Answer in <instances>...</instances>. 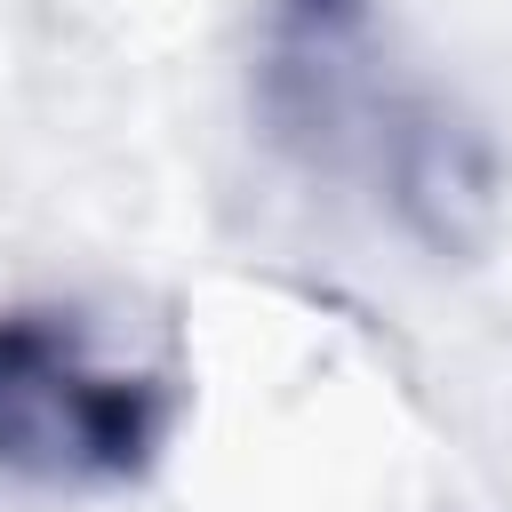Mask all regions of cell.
Here are the masks:
<instances>
[{
	"mask_svg": "<svg viewBox=\"0 0 512 512\" xmlns=\"http://www.w3.org/2000/svg\"><path fill=\"white\" fill-rule=\"evenodd\" d=\"M184 424V376L136 360L80 304H0V480L104 496L160 472Z\"/></svg>",
	"mask_w": 512,
	"mask_h": 512,
	"instance_id": "1",
	"label": "cell"
},
{
	"mask_svg": "<svg viewBox=\"0 0 512 512\" xmlns=\"http://www.w3.org/2000/svg\"><path fill=\"white\" fill-rule=\"evenodd\" d=\"M384 96L392 88L376 72V0H264L248 104L288 160L304 168L368 160Z\"/></svg>",
	"mask_w": 512,
	"mask_h": 512,
	"instance_id": "2",
	"label": "cell"
},
{
	"mask_svg": "<svg viewBox=\"0 0 512 512\" xmlns=\"http://www.w3.org/2000/svg\"><path fill=\"white\" fill-rule=\"evenodd\" d=\"M368 176L376 200L392 208L400 240L424 248L432 264H480L504 232L512 208V176L496 136L432 88H392L368 136Z\"/></svg>",
	"mask_w": 512,
	"mask_h": 512,
	"instance_id": "3",
	"label": "cell"
}]
</instances>
